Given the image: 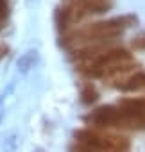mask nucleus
Segmentation results:
<instances>
[{"instance_id": "3", "label": "nucleus", "mask_w": 145, "mask_h": 152, "mask_svg": "<svg viewBox=\"0 0 145 152\" xmlns=\"http://www.w3.org/2000/svg\"><path fill=\"white\" fill-rule=\"evenodd\" d=\"M75 141L81 147L100 150V152H127L129 150V140L124 136L115 134H104L92 129H81L75 132Z\"/></svg>"}, {"instance_id": "10", "label": "nucleus", "mask_w": 145, "mask_h": 152, "mask_svg": "<svg viewBox=\"0 0 145 152\" xmlns=\"http://www.w3.org/2000/svg\"><path fill=\"white\" fill-rule=\"evenodd\" d=\"M7 50H9V47H7V45H0V59H2V57L7 54Z\"/></svg>"}, {"instance_id": "4", "label": "nucleus", "mask_w": 145, "mask_h": 152, "mask_svg": "<svg viewBox=\"0 0 145 152\" xmlns=\"http://www.w3.org/2000/svg\"><path fill=\"white\" fill-rule=\"evenodd\" d=\"M115 88H118L120 91H140L145 90V72H136L134 75L118 81V84H115Z\"/></svg>"}, {"instance_id": "9", "label": "nucleus", "mask_w": 145, "mask_h": 152, "mask_svg": "<svg viewBox=\"0 0 145 152\" xmlns=\"http://www.w3.org/2000/svg\"><path fill=\"white\" fill-rule=\"evenodd\" d=\"M120 104H124V106H134V107H143L145 109V97L143 99H124Z\"/></svg>"}, {"instance_id": "8", "label": "nucleus", "mask_w": 145, "mask_h": 152, "mask_svg": "<svg viewBox=\"0 0 145 152\" xmlns=\"http://www.w3.org/2000/svg\"><path fill=\"white\" fill-rule=\"evenodd\" d=\"M9 16V0H0V25Z\"/></svg>"}, {"instance_id": "6", "label": "nucleus", "mask_w": 145, "mask_h": 152, "mask_svg": "<svg viewBox=\"0 0 145 152\" xmlns=\"http://www.w3.org/2000/svg\"><path fill=\"white\" fill-rule=\"evenodd\" d=\"M99 100V91L93 88V84H84L81 90V102L86 106H92Z\"/></svg>"}, {"instance_id": "7", "label": "nucleus", "mask_w": 145, "mask_h": 152, "mask_svg": "<svg viewBox=\"0 0 145 152\" xmlns=\"http://www.w3.org/2000/svg\"><path fill=\"white\" fill-rule=\"evenodd\" d=\"M131 48H133V50H138V52H143V50H145V32H141V34H138L136 38H133Z\"/></svg>"}, {"instance_id": "5", "label": "nucleus", "mask_w": 145, "mask_h": 152, "mask_svg": "<svg viewBox=\"0 0 145 152\" xmlns=\"http://www.w3.org/2000/svg\"><path fill=\"white\" fill-rule=\"evenodd\" d=\"M36 59H38V52H36V50H27V52L18 59V70H20V72L31 70V68L34 66Z\"/></svg>"}, {"instance_id": "1", "label": "nucleus", "mask_w": 145, "mask_h": 152, "mask_svg": "<svg viewBox=\"0 0 145 152\" xmlns=\"http://www.w3.org/2000/svg\"><path fill=\"white\" fill-rule=\"evenodd\" d=\"M136 23L138 18L134 15H120L106 20H97L63 32L64 36H61V45L66 48H75L92 41H113L118 39L127 29H131Z\"/></svg>"}, {"instance_id": "2", "label": "nucleus", "mask_w": 145, "mask_h": 152, "mask_svg": "<svg viewBox=\"0 0 145 152\" xmlns=\"http://www.w3.org/2000/svg\"><path fill=\"white\" fill-rule=\"evenodd\" d=\"M113 9V0H66L64 6L56 9L54 20L59 32H66L81 25L88 18L100 16Z\"/></svg>"}]
</instances>
